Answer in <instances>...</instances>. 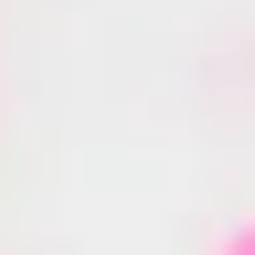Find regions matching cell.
Returning a JSON list of instances; mask_svg holds the SVG:
<instances>
[{"label":"cell","mask_w":255,"mask_h":255,"mask_svg":"<svg viewBox=\"0 0 255 255\" xmlns=\"http://www.w3.org/2000/svg\"><path fill=\"white\" fill-rule=\"evenodd\" d=\"M213 255H255V213H245V223H223V234H213Z\"/></svg>","instance_id":"obj_1"}]
</instances>
